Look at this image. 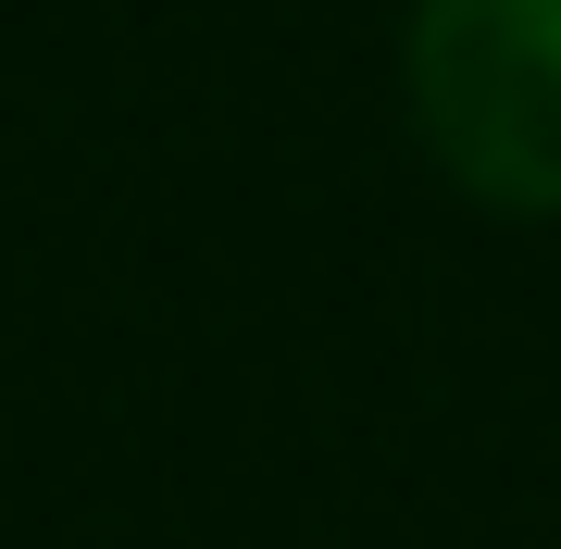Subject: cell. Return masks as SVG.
I'll use <instances>...</instances> for the list:
<instances>
[{"label":"cell","instance_id":"obj_1","mask_svg":"<svg viewBox=\"0 0 561 549\" xmlns=\"http://www.w3.org/2000/svg\"><path fill=\"white\" fill-rule=\"evenodd\" d=\"M412 138L486 213H561V0H412Z\"/></svg>","mask_w":561,"mask_h":549}]
</instances>
